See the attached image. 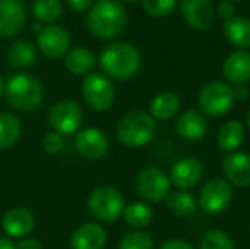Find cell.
<instances>
[{"mask_svg": "<svg viewBox=\"0 0 250 249\" xmlns=\"http://www.w3.org/2000/svg\"><path fill=\"white\" fill-rule=\"evenodd\" d=\"M3 230L12 238H22L32 232L35 226V219L32 213L26 208H12L9 210L1 220Z\"/></svg>", "mask_w": 250, "mask_h": 249, "instance_id": "obj_18", "label": "cell"}, {"mask_svg": "<svg viewBox=\"0 0 250 249\" xmlns=\"http://www.w3.org/2000/svg\"><path fill=\"white\" fill-rule=\"evenodd\" d=\"M122 1H127V3H133V1H136V0H122Z\"/></svg>", "mask_w": 250, "mask_h": 249, "instance_id": "obj_43", "label": "cell"}, {"mask_svg": "<svg viewBox=\"0 0 250 249\" xmlns=\"http://www.w3.org/2000/svg\"><path fill=\"white\" fill-rule=\"evenodd\" d=\"M243 138H245L243 125L237 120H229L220 128L217 134V144L223 151L233 153L240 147Z\"/></svg>", "mask_w": 250, "mask_h": 249, "instance_id": "obj_23", "label": "cell"}, {"mask_svg": "<svg viewBox=\"0 0 250 249\" xmlns=\"http://www.w3.org/2000/svg\"><path fill=\"white\" fill-rule=\"evenodd\" d=\"M234 12H236V7L231 1L226 0V1H221L217 7V13L221 19L224 21H229L234 16Z\"/></svg>", "mask_w": 250, "mask_h": 249, "instance_id": "obj_34", "label": "cell"}, {"mask_svg": "<svg viewBox=\"0 0 250 249\" xmlns=\"http://www.w3.org/2000/svg\"><path fill=\"white\" fill-rule=\"evenodd\" d=\"M123 217L129 226L141 229V227H146L152 222L154 213L149 205L144 203H133L123 210Z\"/></svg>", "mask_w": 250, "mask_h": 249, "instance_id": "obj_28", "label": "cell"}, {"mask_svg": "<svg viewBox=\"0 0 250 249\" xmlns=\"http://www.w3.org/2000/svg\"><path fill=\"white\" fill-rule=\"evenodd\" d=\"M234 101L233 87L223 81L209 82L199 94V107L205 114L212 117L223 116L230 112Z\"/></svg>", "mask_w": 250, "mask_h": 249, "instance_id": "obj_6", "label": "cell"}, {"mask_svg": "<svg viewBox=\"0 0 250 249\" xmlns=\"http://www.w3.org/2000/svg\"><path fill=\"white\" fill-rule=\"evenodd\" d=\"M75 148L82 157L88 160H98L108 151V138L98 128H86L76 135Z\"/></svg>", "mask_w": 250, "mask_h": 249, "instance_id": "obj_11", "label": "cell"}, {"mask_svg": "<svg viewBox=\"0 0 250 249\" xmlns=\"http://www.w3.org/2000/svg\"><path fill=\"white\" fill-rule=\"evenodd\" d=\"M64 65L70 73L82 76V75H88L91 72V69L95 65V57L91 50H88L85 47H76V48L67 51Z\"/></svg>", "mask_w": 250, "mask_h": 249, "instance_id": "obj_25", "label": "cell"}, {"mask_svg": "<svg viewBox=\"0 0 250 249\" xmlns=\"http://www.w3.org/2000/svg\"><path fill=\"white\" fill-rule=\"evenodd\" d=\"M233 189L226 179H211L205 183L199 194V205L201 208L209 214H220L223 213L231 203Z\"/></svg>", "mask_w": 250, "mask_h": 249, "instance_id": "obj_9", "label": "cell"}, {"mask_svg": "<svg viewBox=\"0 0 250 249\" xmlns=\"http://www.w3.org/2000/svg\"><path fill=\"white\" fill-rule=\"evenodd\" d=\"M180 107L179 95L173 91H163L154 97L151 101V116L155 120H168L171 119Z\"/></svg>", "mask_w": 250, "mask_h": 249, "instance_id": "obj_22", "label": "cell"}, {"mask_svg": "<svg viewBox=\"0 0 250 249\" xmlns=\"http://www.w3.org/2000/svg\"><path fill=\"white\" fill-rule=\"evenodd\" d=\"M6 95L13 109L34 112L42 104L44 87L38 78L29 73H16L6 82Z\"/></svg>", "mask_w": 250, "mask_h": 249, "instance_id": "obj_3", "label": "cell"}, {"mask_svg": "<svg viewBox=\"0 0 250 249\" xmlns=\"http://www.w3.org/2000/svg\"><path fill=\"white\" fill-rule=\"evenodd\" d=\"M224 78L236 85H245L250 81V53L237 50L227 56L223 65Z\"/></svg>", "mask_w": 250, "mask_h": 249, "instance_id": "obj_17", "label": "cell"}, {"mask_svg": "<svg viewBox=\"0 0 250 249\" xmlns=\"http://www.w3.org/2000/svg\"><path fill=\"white\" fill-rule=\"evenodd\" d=\"M136 194L148 203H160L168 197L170 178L160 169L148 167L138 173L135 179Z\"/></svg>", "mask_w": 250, "mask_h": 249, "instance_id": "obj_8", "label": "cell"}, {"mask_svg": "<svg viewBox=\"0 0 250 249\" xmlns=\"http://www.w3.org/2000/svg\"><path fill=\"white\" fill-rule=\"evenodd\" d=\"M204 176V164L196 157H185L174 163L170 172V182L180 191L190 189L199 183Z\"/></svg>", "mask_w": 250, "mask_h": 249, "instance_id": "obj_13", "label": "cell"}, {"mask_svg": "<svg viewBox=\"0 0 250 249\" xmlns=\"http://www.w3.org/2000/svg\"><path fill=\"white\" fill-rule=\"evenodd\" d=\"M26 10L21 0H0V37H13L25 25Z\"/></svg>", "mask_w": 250, "mask_h": 249, "instance_id": "obj_15", "label": "cell"}, {"mask_svg": "<svg viewBox=\"0 0 250 249\" xmlns=\"http://www.w3.org/2000/svg\"><path fill=\"white\" fill-rule=\"evenodd\" d=\"M233 94L236 100H248L250 95V90L246 85H236V88H233Z\"/></svg>", "mask_w": 250, "mask_h": 249, "instance_id": "obj_38", "label": "cell"}, {"mask_svg": "<svg viewBox=\"0 0 250 249\" xmlns=\"http://www.w3.org/2000/svg\"><path fill=\"white\" fill-rule=\"evenodd\" d=\"M32 13L40 22H54L62 15L60 0H35L32 4Z\"/></svg>", "mask_w": 250, "mask_h": 249, "instance_id": "obj_29", "label": "cell"}, {"mask_svg": "<svg viewBox=\"0 0 250 249\" xmlns=\"http://www.w3.org/2000/svg\"><path fill=\"white\" fill-rule=\"evenodd\" d=\"M180 10L186 22L198 31L209 28L215 18L212 0H182Z\"/></svg>", "mask_w": 250, "mask_h": 249, "instance_id": "obj_14", "label": "cell"}, {"mask_svg": "<svg viewBox=\"0 0 250 249\" xmlns=\"http://www.w3.org/2000/svg\"><path fill=\"white\" fill-rule=\"evenodd\" d=\"M67 3L75 12H85L92 7V0H67Z\"/></svg>", "mask_w": 250, "mask_h": 249, "instance_id": "obj_36", "label": "cell"}, {"mask_svg": "<svg viewBox=\"0 0 250 249\" xmlns=\"http://www.w3.org/2000/svg\"><path fill=\"white\" fill-rule=\"evenodd\" d=\"M37 43L44 56L50 59H57L63 54H67L70 47V35L64 28L59 25H51L42 28V31L38 34Z\"/></svg>", "mask_w": 250, "mask_h": 249, "instance_id": "obj_12", "label": "cell"}, {"mask_svg": "<svg viewBox=\"0 0 250 249\" xmlns=\"http://www.w3.org/2000/svg\"><path fill=\"white\" fill-rule=\"evenodd\" d=\"M177 6V0H142L144 10L151 16H167Z\"/></svg>", "mask_w": 250, "mask_h": 249, "instance_id": "obj_32", "label": "cell"}, {"mask_svg": "<svg viewBox=\"0 0 250 249\" xmlns=\"http://www.w3.org/2000/svg\"><path fill=\"white\" fill-rule=\"evenodd\" d=\"M160 249H193V247L183 239H170Z\"/></svg>", "mask_w": 250, "mask_h": 249, "instance_id": "obj_35", "label": "cell"}, {"mask_svg": "<svg viewBox=\"0 0 250 249\" xmlns=\"http://www.w3.org/2000/svg\"><path fill=\"white\" fill-rule=\"evenodd\" d=\"M223 172L227 182L239 188L250 186V156L245 151H233L223 160Z\"/></svg>", "mask_w": 250, "mask_h": 249, "instance_id": "obj_16", "label": "cell"}, {"mask_svg": "<svg viewBox=\"0 0 250 249\" xmlns=\"http://www.w3.org/2000/svg\"><path fill=\"white\" fill-rule=\"evenodd\" d=\"M82 110L78 103L72 100H63L56 103L48 113L50 125L60 135H72L79 131L82 125Z\"/></svg>", "mask_w": 250, "mask_h": 249, "instance_id": "obj_10", "label": "cell"}, {"mask_svg": "<svg viewBox=\"0 0 250 249\" xmlns=\"http://www.w3.org/2000/svg\"><path fill=\"white\" fill-rule=\"evenodd\" d=\"M167 207L177 217H189L196 208V200L186 191H174L167 197Z\"/></svg>", "mask_w": 250, "mask_h": 249, "instance_id": "obj_27", "label": "cell"}, {"mask_svg": "<svg viewBox=\"0 0 250 249\" xmlns=\"http://www.w3.org/2000/svg\"><path fill=\"white\" fill-rule=\"evenodd\" d=\"M100 63L108 76L119 81H126L139 72L142 59L133 44L117 41L103 50Z\"/></svg>", "mask_w": 250, "mask_h": 249, "instance_id": "obj_1", "label": "cell"}, {"mask_svg": "<svg viewBox=\"0 0 250 249\" xmlns=\"http://www.w3.org/2000/svg\"><path fill=\"white\" fill-rule=\"evenodd\" d=\"M199 249H234V244L227 233L212 230L202 238Z\"/></svg>", "mask_w": 250, "mask_h": 249, "instance_id": "obj_31", "label": "cell"}, {"mask_svg": "<svg viewBox=\"0 0 250 249\" xmlns=\"http://www.w3.org/2000/svg\"><path fill=\"white\" fill-rule=\"evenodd\" d=\"M246 122H248V126H249V129H250V110L248 112V116H246Z\"/></svg>", "mask_w": 250, "mask_h": 249, "instance_id": "obj_42", "label": "cell"}, {"mask_svg": "<svg viewBox=\"0 0 250 249\" xmlns=\"http://www.w3.org/2000/svg\"><path fill=\"white\" fill-rule=\"evenodd\" d=\"M35 48L29 40H18L7 50V63L13 69H23L35 62Z\"/></svg>", "mask_w": 250, "mask_h": 249, "instance_id": "obj_24", "label": "cell"}, {"mask_svg": "<svg viewBox=\"0 0 250 249\" xmlns=\"http://www.w3.org/2000/svg\"><path fill=\"white\" fill-rule=\"evenodd\" d=\"M107 241V233L104 227L95 223L82 225L70 238L72 249H103Z\"/></svg>", "mask_w": 250, "mask_h": 249, "instance_id": "obj_20", "label": "cell"}, {"mask_svg": "<svg viewBox=\"0 0 250 249\" xmlns=\"http://www.w3.org/2000/svg\"><path fill=\"white\" fill-rule=\"evenodd\" d=\"M176 129H177V134L183 139H186L189 142H195L205 136L208 123L202 113H199L196 110H186L179 117Z\"/></svg>", "mask_w": 250, "mask_h": 249, "instance_id": "obj_19", "label": "cell"}, {"mask_svg": "<svg viewBox=\"0 0 250 249\" xmlns=\"http://www.w3.org/2000/svg\"><path fill=\"white\" fill-rule=\"evenodd\" d=\"M226 38L240 48L250 47V19L248 16H233L229 21H224L223 26Z\"/></svg>", "mask_w": 250, "mask_h": 249, "instance_id": "obj_21", "label": "cell"}, {"mask_svg": "<svg viewBox=\"0 0 250 249\" xmlns=\"http://www.w3.org/2000/svg\"><path fill=\"white\" fill-rule=\"evenodd\" d=\"M3 92H6V84H4V81L0 78V95H1Z\"/></svg>", "mask_w": 250, "mask_h": 249, "instance_id": "obj_41", "label": "cell"}, {"mask_svg": "<svg viewBox=\"0 0 250 249\" xmlns=\"http://www.w3.org/2000/svg\"><path fill=\"white\" fill-rule=\"evenodd\" d=\"M21 136V122L9 113L0 114V150L13 147Z\"/></svg>", "mask_w": 250, "mask_h": 249, "instance_id": "obj_26", "label": "cell"}, {"mask_svg": "<svg viewBox=\"0 0 250 249\" xmlns=\"http://www.w3.org/2000/svg\"><path fill=\"white\" fill-rule=\"evenodd\" d=\"M16 249H42V247H41V244H40L37 239L28 238V239L21 241V242L16 245Z\"/></svg>", "mask_w": 250, "mask_h": 249, "instance_id": "obj_37", "label": "cell"}, {"mask_svg": "<svg viewBox=\"0 0 250 249\" xmlns=\"http://www.w3.org/2000/svg\"><path fill=\"white\" fill-rule=\"evenodd\" d=\"M231 1H242V0H231Z\"/></svg>", "mask_w": 250, "mask_h": 249, "instance_id": "obj_44", "label": "cell"}, {"mask_svg": "<svg viewBox=\"0 0 250 249\" xmlns=\"http://www.w3.org/2000/svg\"><path fill=\"white\" fill-rule=\"evenodd\" d=\"M0 249H16V245L7 238H0Z\"/></svg>", "mask_w": 250, "mask_h": 249, "instance_id": "obj_39", "label": "cell"}, {"mask_svg": "<svg viewBox=\"0 0 250 249\" xmlns=\"http://www.w3.org/2000/svg\"><path fill=\"white\" fill-rule=\"evenodd\" d=\"M32 29H34V32H38V34H40V32L42 31V26L40 25V22H37V23L32 25Z\"/></svg>", "mask_w": 250, "mask_h": 249, "instance_id": "obj_40", "label": "cell"}, {"mask_svg": "<svg viewBox=\"0 0 250 249\" xmlns=\"http://www.w3.org/2000/svg\"><path fill=\"white\" fill-rule=\"evenodd\" d=\"M88 210L95 219L105 223H113L123 214L125 198L114 186H98L89 194Z\"/></svg>", "mask_w": 250, "mask_h": 249, "instance_id": "obj_5", "label": "cell"}, {"mask_svg": "<svg viewBox=\"0 0 250 249\" xmlns=\"http://www.w3.org/2000/svg\"><path fill=\"white\" fill-rule=\"evenodd\" d=\"M82 97L95 112H105L114 103V87L103 73H89L82 82Z\"/></svg>", "mask_w": 250, "mask_h": 249, "instance_id": "obj_7", "label": "cell"}, {"mask_svg": "<svg viewBox=\"0 0 250 249\" xmlns=\"http://www.w3.org/2000/svg\"><path fill=\"white\" fill-rule=\"evenodd\" d=\"M86 25L92 35L101 40L117 37L126 25V10L114 0H100L88 13Z\"/></svg>", "mask_w": 250, "mask_h": 249, "instance_id": "obj_2", "label": "cell"}, {"mask_svg": "<svg viewBox=\"0 0 250 249\" xmlns=\"http://www.w3.org/2000/svg\"><path fill=\"white\" fill-rule=\"evenodd\" d=\"M154 248V242L151 239V236L145 232L141 230H135L130 232L127 235L123 236V239L120 241L119 249H152Z\"/></svg>", "mask_w": 250, "mask_h": 249, "instance_id": "obj_30", "label": "cell"}, {"mask_svg": "<svg viewBox=\"0 0 250 249\" xmlns=\"http://www.w3.org/2000/svg\"><path fill=\"white\" fill-rule=\"evenodd\" d=\"M155 131V119L142 110H132L126 113L117 123V138L129 148H139L149 144Z\"/></svg>", "mask_w": 250, "mask_h": 249, "instance_id": "obj_4", "label": "cell"}, {"mask_svg": "<svg viewBox=\"0 0 250 249\" xmlns=\"http://www.w3.org/2000/svg\"><path fill=\"white\" fill-rule=\"evenodd\" d=\"M41 144H42V148L47 154H57L63 150L64 139H63V135H60L57 132H48L42 138Z\"/></svg>", "mask_w": 250, "mask_h": 249, "instance_id": "obj_33", "label": "cell"}]
</instances>
